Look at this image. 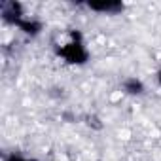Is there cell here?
I'll use <instances>...</instances> for the list:
<instances>
[{
    "label": "cell",
    "mask_w": 161,
    "mask_h": 161,
    "mask_svg": "<svg viewBox=\"0 0 161 161\" xmlns=\"http://www.w3.org/2000/svg\"><path fill=\"white\" fill-rule=\"evenodd\" d=\"M91 10L95 12H106V14H114L118 10H123L121 4H116V2H103V4H89Z\"/></svg>",
    "instance_id": "3"
},
{
    "label": "cell",
    "mask_w": 161,
    "mask_h": 161,
    "mask_svg": "<svg viewBox=\"0 0 161 161\" xmlns=\"http://www.w3.org/2000/svg\"><path fill=\"white\" fill-rule=\"evenodd\" d=\"M123 91L129 93V95H140L144 91V84L136 78H129V80L123 82Z\"/></svg>",
    "instance_id": "2"
},
{
    "label": "cell",
    "mask_w": 161,
    "mask_h": 161,
    "mask_svg": "<svg viewBox=\"0 0 161 161\" xmlns=\"http://www.w3.org/2000/svg\"><path fill=\"white\" fill-rule=\"evenodd\" d=\"M57 53L70 64H84L89 57L87 49H86V44L82 40L78 32H68L64 36V40L57 46Z\"/></svg>",
    "instance_id": "1"
},
{
    "label": "cell",
    "mask_w": 161,
    "mask_h": 161,
    "mask_svg": "<svg viewBox=\"0 0 161 161\" xmlns=\"http://www.w3.org/2000/svg\"><path fill=\"white\" fill-rule=\"evenodd\" d=\"M157 82H159V86H161V70L157 72Z\"/></svg>",
    "instance_id": "4"
}]
</instances>
